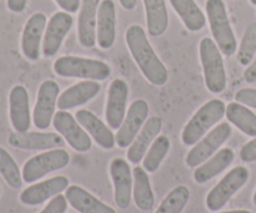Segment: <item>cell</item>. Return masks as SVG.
I'll return each mask as SVG.
<instances>
[{
    "instance_id": "cell-1",
    "label": "cell",
    "mask_w": 256,
    "mask_h": 213,
    "mask_svg": "<svg viewBox=\"0 0 256 213\" xmlns=\"http://www.w3.org/2000/svg\"><path fill=\"white\" fill-rule=\"evenodd\" d=\"M125 40L145 79L155 86H164L169 81V71L152 49L142 26L136 24L129 26L125 32Z\"/></svg>"
},
{
    "instance_id": "cell-2",
    "label": "cell",
    "mask_w": 256,
    "mask_h": 213,
    "mask_svg": "<svg viewBox=\"0 0 256 213\" xmlns=\"http://www.w3.org/2000/svg\"><path fill=\"white\" fill-rule=\"evenodd\" d=\"M226 114V105L222 100L212 99L205 102L185 125L182 141L185 146H194Z\"/></svg>"
},
{
    "instance_id": "cell-3",
    "label": "cell",
    "mask_w": 256,
    "mask_h": 213,
    "mask_svg": "<svg viewBox=\"0 0 256 213\" xmlns=\"http://www.w3.org/2000/svg\"><path fill=\"white\" fill-rule=\"evenodd\" d=\"M54 71L62 77L104 81L112 75V66L102 60L82 56H62L54 62Z\"/></svg>"
},
{
    "instance_id": "cell-4",
    "label": "cell",
    "mask_w": 256,
    "mask_h": 213,
    "mask_svg": "<svg viewBox=\"0 0 256 213\" xmlns=\"http://www.w3.org/2000/svg\"><path fill=\"white\" fill-rule=\"evenodd\" d=\"M199 51L206 89L212 94H222L228 85L226 69L222 50L215 40L212 37H204L200 41Z\"/></svg>"
},
{
    "instance_id": "cell-5",
    "label": "cell",
    "mask_w": 256,
    "mask_h": 213,
    "mask_svg": "<svg viewBox=\"0 0 256 213\" xmlns=\"http://www.w3.org/2000/svg\"><path fill=\"white\" fill-rule=\"evenodd\" d=\"M205 9L215 42L225 56H232L238 51V40L230 22L226 5L222 0H206Z\"/></svg>"
},
{
    "instance_id": "cell-6",
    "label": "cell",
    "mask_w": 256,
    "mask_h": 213,
    "mask_svg": "<svg viewBox=\"0 0 256 213\" xmlns=\"http://www.w3.org/2000/svg\"><path fill=\"white\" fill-rule=\"evenodd\" d=\"M70 154L64 149L46 150L30 157L22 167V179L26 184H34L52 172L62 170L69 165Z\"/></svg>"
},
{
    "instance_id": "cell-7",
    "label": "cell",
    "mask_w": 256,
    "mask_h": 213,
    "mask_svg": "<svg viewBox=\"0 0 256 213\" xmlns=\"http://www.w3.org/2000/svg\"><path fill=\"white\" fill-rule=\"evenodd\" d=\"M250 179V171L245 166H236L228 172L219 184L215 185L206 196V207L212 212L220 211L228 202L246 185Z\"/></svg>"
},
{
    "instance_id": "cell-8",
    "label": "cell",
    "mask_w": 256,
    "mask_h": 213,
    "mask_svg": "<svg viewBox=\"0 0 256 213\" xmlns=\"http://www.w3.org/2000/svg\"><path fill=\"white\" fill-rule=\"evenodd\" d=\"M232 135V127L229 122H222V124L218 125L212 130H210L198 144L194 145L192 150L188 154L186 166L195 169V167L200 166L204 164L205 161L214 156L220 147L230 139Z\"/></svg>"
},
{
    "instance_id": "cell-9",
    "label": "cell",
    "mask_w": 256,
    "mask_h": 213,
    "mask_svg": "<svg viewBox=\"0 0 256 213\" xmlns=\"http://www.w3.org/2000/svg\"><path fill=\"white\" fill-rule=\"evenodd\" d=\"M60 96V86L55 80H45L38 91L36 104L32 112V122L39 130H46L52 125Z\"/></svg>"
},
{
    "instance_id": "cell-10",
    "label": "cell",
    "mask_w": 256,
    "mask_h": 213,
    "mask_svg": "<svg viewBox=\"0 0 256 213\" xmlns=\"http://www.w3.org/2000/svg\"><path fill=\"white\" fill-rule=\"evenodd\" d=\"M55 130L64 137L72 149L78 152H88L92 146V141L86 130L79 124L76 117L70 112L60 110L52 120Z\"/></svg>"
},
{
    "instance_id": "cell-11",
    "label": "cell",
    "mask_w": 256,
    "mask_h": 213,
    "mask_svg": "<svg viewBox=\"0 0 256 213\" xmlns=\"http://www.w3.org/2000/svg\"><path fill=\"white\" fill-rule=\"evenodd\" d=\"M149 117V104L146 100L138 99L130 105L124 122L122 124L115 136L116 145L120 149H128L134 142L142 126Z\"/></svg>"
},
{
    "instance_id": "cell-12",
    "label": "cell",
    "mask_w": 256,
    "mask_h": 213,
    "mask_svg": "<svg viewBox=\"0 0 256 213\" xmlns=\"http://www.w3.org/2000/svg\"><path fill=\"white\" fill-rule=\"evenodd\" d=\"M110 176L114 185L115 204L119 209H129L132 204L134 176L129 162L122 157H116L110 164Z\"/></svg>"
},
{
    "instance_id": "cell-13",
    "label": "cell",
    "mask_w": 256,
    "mask_h": 213,
    "mask_svg": "<svg viewBox=\"0 0 256 213\" xmlns=\"http://www.w3.org/2000/svg\"><path fill=\"white\" fill-rule=\"evenodd\" d=\"M129 101V85L125 80L115 79L108 91L105 119L110 129L119 130L124 122Z\"/></svg>"
},
{
    "instance_id": "cell-14",
    "label": "cell",
    "mask_w": 256,
    "mask_h": 213,
    "mask_svg": "<svg viewBox=\"0 0 256 213\" xmlns=\"http://www.w3.org/2000/svg\"><path fill=\"white\" fill-rule=\"evenodd\" d=\"M69 186V179L64 175H59L30 185L20 194V202L26 206H39L48 200L54 199L62 191H66Z\"/></svg>"
},
{
    "instance_id": "cell-15",
    "label": "cell",
    "mask_w": 256,
    "mask_h": 213,
    "mask_svg": "<svg viewBox=\"0 0 256 213\" xmlns=\"http://www.w3.org/2000/svg\"><path fill=\"white\" fill-rule=\"evenodd\" d=\"M74 25V17L66 11L55 12L48 22L42 41V54L45 57H52L59 52L64 39Z\"/></svg>"
},
{
    "instance_id": "cell-16",
    "label": "cell",
    "mask_w": 256,
    "mask_h": 213,
    "mask_svg": "<svg viewBox=\"0 0 256 213\" xmlns=\"http://www.w3.org/2000/svg\"><path fill=\"white\" fill-rule=\"evenodd\" d=\"M48 26V17L42 12H35L25 24L22 35V55L30 61H38L42 52V40Z\"/></svg>"
},
{
    "instance_id": "cell-17",
    "label": "cell",
    "mask_w": 256,
    "mask_h": 213,
    "mask_svg": "<svg viewBox=\"0 0 256 213\" xmlns=\"http://www.w3.org/2000/svg\"><path fill=\"white\" fill-rule=\"evenodd\" d=\"M64 137L56 132H12L9 144L20 150H52L62 149Z\"/></svg>"
},
{
    "instance_id": "cell-18",
    "label": "cell",
    "mask_w": 256,
    "mask_h": 213,
    "mask_svg": "<svg viewBox=\"0 0 256 213\" xmlns=\"http://www.w3.org/2000/svg\"><path fill=\"white\" fill-rule=\"evenodd\" d=\"M9 115L12 126L16 132H28L32 126L30 96L26 87L15 85L9 94Z\"/></svg>"
},
{
    "instance_id": "cell-19",
    "label": "cell",
    "mask_w": 256,
    "mask_h": 213,
    "mask_svg": "<svg viewBox=\"0 0 256 213\" xmlns=\"http://www.w3.org/2000/svg\"><path fill=\"white\" fill-rule=\"evenodd\" d=\"M100 2V0H82L78 19V39L80 45L86 49H92L98 44L96 30Z\"/></svg>"
},
{
    "instance_id": "cell-20",
    "label": "cell",
    "mask_w": 256,
    "mask_h": 213,
    "mask_svg": "<svg viewBox=\"0 0 256 213\" xmlns=\"http://www.w3.org/2000/svg\"><path fill=\"white\" fill-rule=\"evenodd\" d=\"M116 40V6L114 0H102L98 14L96 42L100 49L109 50Z\"/></svg>"
},
{
    "instance_id": "cell-21",
    "label": "cell",
    "mask_w": 256,
    "mask_h": 213,
    "mask_svg": "<svg viewBox=\"0 0 256 213\" xmlns=\"http://www.w3.org/2000/svg\"><path fill=\"white\" fill-rule=\"evenodd\" d=\"M100 91H102V85L99 81L86 80V81L78 82L60 94L58 99V107L65 111L79 107L95 99Z\"/></svg>"
},
{
    "instance_id": "cell-22",
    "label": "cell",
    "mask_w": 256,
    "mask_h": 213,
    "mask_svg": "<svg viewBox=\"0 0 256 213\" xmlns=\"http://www.w3.org/2000/svg\"><path fill=\"white\" fill-rule=\"evenodd\" d=\"M162 129V121L159 116H152L146 120L145 125L142 126V131L136 136L129 150L126 152L128 160L132 164L138 165L144 160L148 150L150 149L152 142L155 141Z\"/></svg>"
},
{
    "instance_id": "cell-23",
    "label": "cell",
    "mask_w": 256,
    "mask_h": 213,
    "mask_svg": "<svg viewBox=\"0 0 256 213\" xmlns=\"http://www.w3.org/2000/svg\"><path fill=\"white\" fill-rule=\"evenodd\" d=\"M79 124L88 131V134L94 139V141L104 150L114 149L116 145L115 135L102 119L89 110H79L75 115Z\"/></svg>"
},
{
    "instance_id": "cell-24",
    "label": "cell",
    "mask_w": 256,
    "mask_h": 213,
    "mask_svg": "<svg viewBox=\"0 0 256 213\" xmlns=\"http://www.w3.org/2000/svg\"><path fill=\"white\" fill-rule=\"evenodd\" d=\"M68 202L80 213H116L114 209L79 185H70L65 192Z\"/></svg>"
},
{
    "instance_id": "cell-25",
    "label": "cell",
    "mask_w": 256,
    "mask_h": 213,
    "mask_svg": "<svg viewBox=\"0 0 256 213\" xmlns=\"http://www.w3.org/2000/svg\"><path fill=\"white\" fill-rule=\"evenodd\" d=\"M235 160V151L230 147L219 150L208 161L198 166L194 172L195 182L204 185L224 172Z\"/></svg>"
},
{
    "instance_id": "cell-26",
    "label": "cell",
    "mask_w": 256,
    "mask_h": 213,
    "mask_svg": "<svg viewBox=\"0 0 256 213\" xmlns=\"http://www.w3.org/2000/svg\"><path fill=\"white\" fill-rule=\"evenodd\" d=\"M132 176H134L132 197L135 205L138 209L144 212L152 211L155 205V195L152 191L149 174L144 167L136 166L132 170Z\"/></svg>"
},
{
    "instance_id": "cell-27",
    "label": "cell",
    "mask_w": 256,
    "mask_h": 213,
    "mask_svg": "<svg viewBox=\"0 0 256 213\" xmlns=\"http://www.w3.org/2000/svg\"><path fill=\"white\" fill-rule=\"evenodd\" d=\"M150 36H162L169 27V11L165 0H142Z\"/></svg>"
},
{
    "instance_id": "cell-28",
    "label": "cell",
    "mask_w": 256,
    "mask_h": 213,
    "mask_svg": "<svg viewBox=\"0 0 256 213\" xmlns=\"http://www.w3.org/2000/svg\"><path fill=\"white\" fill-rule=\"evenodd\" d=\"M170 4L189 31L198 32L204 29L206 16L195 0H170Z\"/></svg>"
},
{
    "instance_id": "cell-29",
    "label": "cell",
    "mask_w": 256,
    "mask_h": 213,
    "mask_svg": "<svg viewBox=\"0 0 256 213\" xmlns=\"http://www.w3.org/2000/svg\"><path fill=\"white\" fill-rule=\"evenodd\" d=\"M230 124L239 129L242 134L249 137H256V114L249 106L240 102H230L226 106V114Z\"/></svg>"
},
{
    "instance_id": "cell-30",
    "label": "cell",
    "mask_w": 256,
    "mask_h": 213,
    "mask_svg": "<svg viewBox=\"0 0 256 213\" xmlns=\"http://www.w3.org/2000/svg\"><path fill=\"white\" fill-rule=\"evenodd\" d=\"M172 149V141L166 135H159L152 142L150 149L148 150L144 160H142V167L146 170L149 174H154L162 166L165 157L169 155Z\"/></svg>"
},
{
    "instance_id": "cell-31",
    "label": "cell",
    "mask_w": 256,
    "mask_h": 213,
    "mask_svg": "<svg viewBox=\"0 0 256 213\" xmlns=\"http://www.w3.org/2000/svg\"><path fill=\"white\" fill-rule=\"evenodd\" d=\"M190 190L185 185H179L168 194L154 213H182L190 200Z\"/></svg>"
},
{
    "instance_id": "cell-32",
    "label": "cell",
    "mask_w": 256,
    "mask_h": 213,
    "mask_svg": "<svg viewBox=\"0 0 256 213\" xmlns=\"http://www.w3.org/2000/svg\"><path fill=\"white\" fill-rule=\"evenodd\" d=\"M0 175L12 189L18 190L22 186V171L8 150L0 146Z\"/></svg>"
},
{
    "instance_id": "cell-33",
    "label": "cell",
    "mask_w": 256,
    "mask_h": 213,
    "mask_svg": "<svg viewBox=\"0 0 256 213\" xmlns=\"http://www.w3.org/2000/svg\"><path fill=\"white\" fill-rule=\"evenodd\" d=\"M256 55V22L246 26L238 51V62L242 66H249Z\"/></svg>"
},
{
    "instance_id": "cell-34",
    "label": "cell",
    "mask_w": 256,
    "mask_h": 213,
    "mask_svg": "<svg viewBox=\"0 0 256 213\" xmlns=\"http://www.w3.org/2000/svg\"><path fill=\"white\" fill-rule=\"evenodd\" d=\"M68 199L64 195H58L54 199L50 200L49 204L44 207L39 213H65L68 210Z\"/></svg>"
},
{
    "instance_id": "cell-35",
    "label": "cell",
    "mask_w": 256,
    "mask_h": 213,
    "mask_svg": "<svg viewBox=\"0 0 256 213\" xmlns=\"http://www.w3.org/2000/svg\"><path fill=\"white\" fill-rule=\"evenodd\" d=\"M235 101L246 105L249 107H252V109H256V89H252V87L240 89L235 94Z\"/></svg>"
},
{
    "instance_id": "cell-36",
    "label": "cell",
    "mask_w": 256,
    "mask_h": 213,
    "mask_svg": "<svg viewBox=\"0 0 256 213\" xmlns=\"http://www.w3.org/2000/svg\"><path fill=\"white\" fill-rule=\"evenodd\" d=\"M240 159L244 162H248V164L256 161V137L242 147Z\"/></svg>"
},
{
    "instance_id": "cell-37",
    "label": "cell",
    "mask_w": 256,
    "mask_h": 213,
    "mask_svg": "<svg viewBox=\"0 0 256 213\" xmlns=\"http://www.w3.org/2000/svg\"><path fill=\"white\" fill-rule=\"evenodd\" d=\"M55 2L69 14H75L82 7V0H55Z\"/></svg>"
},
{
    "instance_id": "cell-38",
    "label": "cell",
    "mask_w": 256,
    "mask_h": 213,
    "mask_svg": "<svg viewBox=\"0 0 256 213\" xmlns=\"http://www.w3.org/2000/svg\"><path fill=\"white\" fill-rule=\"evenodd\" d=\"M28 0H8V7L12 12L20 14L26 9Z\"/></svg>"
},
{
    "instance_id": "cell-39",
    "label": "cell",
    "mask_w": 256,
    "mask_h": 213,
    "mask_svg": "<svg viewBox=\"0 0 256 213\" xmlns=\"http://www.w3.org/2000/svg\"><path fill=\"white\" fill-rule=\"evenodd\" d=\"M244 79L245 81L249 82V84H254L256 82V55L254 60L252 61V64L249 66H246V70L244 71Z\"/></svg>"
},
{
    "instance_id": "cell-40",
    "label": "cell",
    "mask_w": 256,
    "mask_h": 213,
    "mask_svg": "<svg viewBox=\"0 0 256 213\" xmlns=\"http://www.w3.org/2000/svg\"><path fill=\"white\" fill-rule=\"evenodd\" d=\"M119 2L125 10H129L130 11V10H134L136 7L138 0H119Z\"/></svg>"
},
{
    "instance_id": "cell-41",
    "label": "cell",
    "mask_w": 256,
    "mask_h": 213,
    "mask_svg": "<svg viewBox=\"0 0 256 213\" xmlns=\"http://www.w3.org/2000/svg\"><path fill=\"white\" fill-rule=\"evenodd\" d=\"M218 213H252L249 210H232V211H224V212H218Z\"/></svg>"
},
{
    "instance_id": "cell-42",
    "label": "cell",
    "mask_w": 256,
    "mask_h": 213,
    "mask_svg": "<svg viewBox=\"0 0 256 213\" xmlns=\"http://www.w3.org/2000/svg\"><path fill=\"white\" fill-rule=\"evenodd\" d=\"M252 202H254V205L256 206V190H255V192H254V196H252Z\"/></svg>"
},
{
    "instance_id": "cell-43",
    "label": "cell",
    "mask_w": 256,
    "mask_h": 213,
    "mask_svg": "<svg viewBox=\"0 0 256 213\" xmlns=\"http://www.w3.org/2000/svg\"><path fill=\"white\" fill-rule=\"evenodd\" d=\"M250 2H252V4L254 5V6H256V0H250Z\"/></svg>"
},
{
    "instance_id": "cell-44",
    "label": "cell",
    "mask_w": 256,
    "mask_h": 213,
    "mask_svg": "<svg viewBox=\"0 0 256 213\" xmlns=\"http://www.w3.org/2000/svg\"><path fill=\"white\" fill-rule=\"evenodd\" d=\"M0 194H2V189H0Z\"/></svg>"
}]
</instances>
